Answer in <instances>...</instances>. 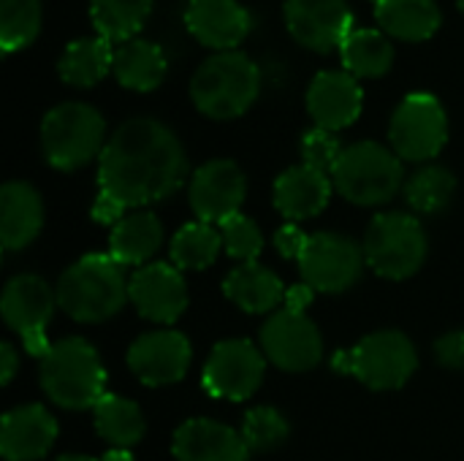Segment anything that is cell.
<instances>
[{"label": "cell", "instance_id": "cell-1", "mask_svg": "<svg viewBox=\"0 0 464 461\" xmlns=\"http://www.w3.org/2000/svg\"><path fill=\"white\" fill-rule=\"evenodd\" d=\"M188 158L177 133L155 117L122 122L98 158V187L125 209H144L177 193Z\"/></svg>", "mask_w": 464, "mask_h": 461}, {"label": "cell", "instance_id": "cell-2", "mask_svg": "<svg viewBox=\"0 0 464 461\" xmlns=\"http://www.w3.org/2000/svg\"><path fill=\"white\" fill-rule=\"evenodd\" d=\"M57 307L79 323H103L114 318L130 299V280L125 266L109 253H90L79 258L60 277Z\"/></svg>", "mask_w": 464, "mask_h": 461}, {"label": "cell", "instance_id": "cell-3", "mask_svg": "<svg viewBox=\"0 0 464 461\" xmlns=\"http://www.w3.org/2000/svg\"><path fill=\"white\" fill-rule=\"evenodd\" d=\"M261 92V71L245 52L207 57L190 79V101L209 120L242 117Z\"/></svg>", "mask_w": 464, "mask_h": 461}, {"label": "cell", "instance_id": "cell-4", "mask_svg": "<svg viewBox=\"0 0 464 461\" xmlns=\"http://www.w3.org/2000/svg\"><path fill=\"white\" fill-rule=\"evenodd\" d=\"M41 386L63 410L95 408L109 394L101 356L82 337L52 342L49 353L41 359Z\"/></svg>", "mask_w": 464, "mask_h": 461}, {"label": "cell", "instance_id": "cell-5", "mask_svg": "<svg viewBox=\"0 0 464 461\" xmlns=\"http://www.w3.org/2000/svg\"><path fill=\"white\" fill-rule=\"evenodd\" d=\"M332 182L351 204L381 206L405 187V166L394 149L378 141H356L343 149Z\"/></svg>", "mask_w": 464, "mask_h": 461}, {"label": "cell", "instance_id": "cell-6", "mask_svg": "<svg viewBox=\"0 0 464 461\" xmlns=\"http://www.w3.org/2000/svg\"><path fill=\"white\" fill-rule=\"evenodd\" d=\"M106 147V122L98 109L68 101L46 111L41 122V149L52 168L76 171Z\"/></svg>", "mask_w": 464, "mask_h": 461}, {"label": "cell", "instance_id": "cell-7", "mask_svg": "<svg viewBox=\"0 0 464 461\" xmlns=\"http://www.w3.org/2000/svg\"><path fill=\"white\" fill-rule=\"evenodd\" d=\"M332 367L340 375L359 378L372 391H394L413 378L419 356L408 334L386 329L364 337L351 351H337Z\"/></svg>", "mask_w": 464, "mask_h": 461}, {"label": "cell", "instance_id": "cell-8", "mask_svg": "<svg viewBox=\"0 0 464 461\" xmlns=\"http://www.w3.org/2000/svg\"><path fill=\"white\" fill-rule=\"evenodd\" d=\"M364 258L375 274L408 280L427 261V231L408 212H383L364 234Z\"/></svg>", "mask_w": 464, "mask_h": 461}, {"label": "cell", "instance_id": "cell-9", "mask_svg": "<svg viewBox=\"0 0 464 461\" xmlns=\"http://www.w3.org/2000/svg\"><path fill=\"white\" fill-rule=\"evenodd\" d=\"M392 149L411 163H427L449 141V117L432 92H411L389 125Z\"/></svg>", "mask_w": 464, "mask_h": 461}, {"label": "cell", "instance_id": "cell-10", "mask_svg": "<svg viewBox=\"0 0 464 461\" xmlns=\"http://www.w3.org/2000/svg\"><path fill=\"white\" fill-rule=\"evenodd\" d=\"M367 258L351 236L334 231L310 234L307 247L299 258L302 280L318 293H343L362 277Z\"/></svg>", "mask_w": 464, "mask_h": 461}, {"label": "cell", "instance_id": "cell-11", "mask_svg": "<svg viewBox=\"0 0 464 461\" xmlns=\"http://www.w3.org/2000/svg\"><path fill=\"white\" fill-rule=\"evenodd\" d=\"M57 307V293L35 274H19L8 280L0 296V312L8 329H14L24 351L35 359H44L52 348L46 340V326L54 315Z\"/></svg>", "mask_w": 464, "mask_h": 461}, {"label": "cell", "instance_id": "cell-12", "mask_svg": "<svg viewBox=\"0 0 464 461\" xmlns=\"http://www.w3.org/2000/svg\"><path fill=\"white\" fill-rule=\"evenodd\" d=\"M264 372V353L250 340H223L212 348L201 372V383L215 399L242 402L258 391Z\"/></svg>", "mask_w": 464, "mask_h": 461}, {"label": "cell", "instance_id": "cell-13", "mask_svg": "<svg viewBox=\"0 0 464 461\" xmlns=\"http://www.w3.org/2000/svg\"><path fill=\"white\" fill-rule=\"evenodd\" d=\"M264 356L283 372L315 370L324 359V340L318 326L294 310H277L261 329Z\"/></svg>", "mask_w": 464, "mask_h": 461}, {"label": "cell", "instance_id": "cell-14", "mask_svg": "<svg viewBox=\"0 0 464 461\" xmlns=\"http://www.w3.org/2000/svg\"><path fill=\"white\" fill-rule=\"evenodd\" d=\"M285 27L296 43L313 52H334L353 30L348 0H285Z\"/></svg>", "mask_w": 464, "mask_h": 461}, {"label": "cell", "instance_id": "cell-15", "mask_svg": "<svg viewBox=\"0 0 464 461\" xmlns=\"http://www.w3.org/2000/svg\"><path fill=\"white\" fill-rule=\"evenodd\" d=\"M247 196V177L234 160H209L190 177L188 198L201 223H223L239 215Z\"/></svg>", "mask_w": 464, "mask_h": 461}, {"label": "cell", "instance_id": "cell-16", "mask_svg": "<svg viewBox=\"0 0 464 461\" xmlns=\"http://www.w3.org/2000/svg\"><path fill=\"white\" fill-rule=\"evenodd\" d=\"M190 342L174 329H158L141 334L128 351V367L144 386L179 383L190 367Z\"/></svg>", "mask_w": 464, "mask_h": 461}, {"label": "cell", "instance_id": "cell-17", "mask_svg": "<svg viewBox=\"0 0 464 461\" xmlns=\"http://www.w3.org/2000/svg\"><path fill=\"white\" fill-rule=\"evenodd\" d=\"M130 302L136 312L152 323H174L188 307V285L177 266L147 264L130 277Z\"/></svg>", "mask_w": 464, "mask_h": 461}, {"label": "cell", "instance_id": "cell-18", "mask_svg": "<svg viewBox=\"0 0 464 461\" xmlns=\"http://www.w3.org/2000/svg\"><path fill=\"white\" fill-rule=\"evenodd\" d=\"M185 27L209 49L234 52L250 35L253 16L239 0H188Z\"/></svg>", "mask_w": 464, "mask_h": 461}, {"label": "cell", "instance_id": "cell-19", "mask_svg": "<svg viewBox=\"0 0 464 461\" xmlns=\"http://www.w3.org/2000/svg\"><path fill=\"white\" fill-rule=\"evenodd\" d=\"M364 92L356 76L348 71H321L307 87V111L315 128L343 130L362 114Z\"/></svg>", "mask_w": 464, "mask_h": 461}, {"label": "cell", "instance_id": "cell-20", "mask_svg": "<svg viewBox=\"0 0 464 461\" xmlns=\"http://www.w3.org/2000/svg\"><path fill=\"white\" fill-rule=\"evenodd\" d=\"M57 440V421L41 405L14 408L0 421V454L5 461H38Z\"/></svg>", "mask_w": 464, "mask_h": 461}, {"label": "cell", "instance_id": "cell-21", "mask_svg": "<svg viewBox=\"0 0 464 461\" xmlns=\"http://www.w3.org/2000/svg\"><path fill=\"white\" fill-rule=\"evenodd\" d=\"M174 459L177 461H247L250 448L245 437L218 421L190 418L174 432Z\"/></svg>", "mask_w": 464, "mask_h": 461}, {"label": "cell", "instance_id": "cell-22", "mask_svg": "<svg viewBox=\"0 0 464 461\" xmlns=\"http://www.w3.org/2000/svg\"><path fill=\"white\" fill-rule=\"evenodd\" d=\"M334 182L332 174L299 163L275 179V209L285 220H307L326 209Z\"/></svg>", "mask_w": 464, "mask_h": 461}, {"label": "cell", "instance_id": "cell-23", "mask_svg": "<svg viewBox=\"0 0 464 461\" xmlns=\"http://www.w3.org/2000/svg\"><path fill=\"white\" fill-rule=\"evenodd\" d=\"M44 226V201L27 182H5L0 190L3 250H24Z\"/></svg>", "mask_w": 464, "mask_h": 461}, {"label": "cell", "instance_id": "cell-24", "mask_svg": "<svg viewBox=\"0 0 464 461\" xmlns=\"http://www.w3.org/2000/svg\"><path fill=\"white\" fill-rule=\"evenodd\" d=\"M285 291L288 288H283V280L272 269L261 266L258 261L239 264L223 280L226 299L234 302L239 310H245L250 315L272 312L285 299Z\"/></svg>", "mask_w": 464, "mask_h": 461}, {"label": "cell", "instance_id": "cell-25", "mask_svg": "<svg viewBox=\"0 0 464 461\" xmlns=\"http://www.w3.org/2000/svg\"><path fill=\"white\" fill-rule=\"evenodd\" d=\"M169 60L160 43L147 41V38H133L125 41L114 49V76L122 87L136 90V92H150L160 87L166 79Z\"/></svg>", "mask_w": 464, "mask_h": 461}, {"label": "cell", "instance_id": "cell-26", "mask_svg": "<svg viewBox=\"0 0 464 461\" xmlns=\"http://www.w3.org/2000/svg\"><path fill=\"white\" fill-rule=\"evenodd\" d=\"M160 245H163V226L147 209L128 212L111 228L109 236V253L122 266H147V261L160 250Z\"/></svg>", "mask_w": 464, "mask_h": 461}, {"label": "cell", "instance_id": "cell-27", "mask_svg": "<svg viewBox=\"0 0 464 461\" xmlns=\"http://www.w3.org/2000/svg\"><path fill=\"white\" fill-rule=\"evenodd\" d=\"M375 19L386 35L400 41H427L438 33L443 14L435 0H378Z\"/></svg>", "mask_w": 464, "mask_h": 461}, {"label": "cell", "instance_id": "cell-28", "mask_svg": "<svg viewBox=\"0 0 464 461\" xmlns=\"http://www.w3.org/2000/svg\"><path fill=\"white\" fill-rule=\"evenodd\" d=\"M109 71H114V46L101 35L71 41L57 62L60 79L71 87H92Z\"/></svg>", "mask_w": 464, "mask_h": 461}, {"label": "cell", "instance_id": "cell-29", "mask_svg": "<svg viewBox=\"0 0 464 461\" xmlns=\"http://www.w3.org/2000/svg\"><path fill=\"white\" fill-rule=\"evenodd\" d=\"M343 65L356 79H381L394 65V46L383 30L353 27L340 46Z\"/></svg>", "mask_w": 464, "mask_h": 461}, {"label": "cell", "instance_id": "cell-30", "mask_svg": "<svg viewBox=\"0 0 464 461\" xmlns=\"http://www.w3.org/2000/svg\"><path fill=\"white\" fill-rule=\"evenodd\" d=\"M152 14V0H90V22L109 43L133 41Z\"/></svg>", "mask_w": 464, "mask_h": 461}, {"label": "cell", "instance_id": "cell-31", "mask_svg": "<svg viewBox=\"0 0 464 461\" xmlns=\"http://www.w3.org/2000/svg\"><path fill=\"white\" fill-rule=\"evenodd\" d=\"M95 429L98 435L114 446V448H130L144 437V416L136 402L122 399L117 394H106L95 408H92Z\"/></svg>", "mask_w": 464, "mask_h": 461}, {"label": "cell", "instance_id": "cell-32", "mask_svg": "<svg viewBox=\"0 0 464 461\" xmlns=\"http://www.w3.org/2000/svg\"><path fill=\"white\" fill-rule=\"evenodd\" d=\"M220 231H215L209 223H188L182 226L171 239V261L179 272H201L215 264L220 253Z\"/></svg>", "mask_w": 464, "mask_h": 461}, {"label": "cell", "instance_id": "cell-33", "mask_svg": "<svg viewBox=\"0 0 464 461\" xmlns=\"http://www.w3.org/2000/svg\"><path fill=\"white\" fill-rule=\"evenodd\" d=\"M405 201L421 215L443 212L457 190V177L446 166H421L413 177L405 179Z\"/></svg>", "mask_w": 464, "mask_h": 461}, {"label": "cell", "instance_id": "cell-34", "mask_svg": "<svg viewBox=\"0 0 464 461\" xmlns=\"http://www.w3.org/2000/svg\"><path fill=\"white\" fill-rule=\"evenodd\" d=\"M41 0H0V46L16 52L30 46L41 33Z\"/></svg>", "mask_w": 464, "mask_h": 461}, {"label": "cell", "instance_id": "cell-35", "mask_svg": "<svg viewBox=\"0 0 464 461\" xmlns=\"http://www.w3.org/2000/svg\"><path fill=\"white\" fill-rule=\"evenodd\" d=\"M291 435L288 421L275 408H256L245 416L242 437L250 448V454H269L277 451Z\"/></svg>", "mask_w": 464, "mask_h": 461}, {"label": "cell", "instance_id": "cell-36", "mask_svg": "<svg viewBox=\"0 0 464 461\" xmlns=\"http://www.w3.org/2000/svg\"><path fill=\"white\" fill-rule=\"evenodd\" d=\"M220 239H223V247L231 258L242 261V264H250L261 255L264 250V236H261V228L245 217L242 212L239 215H231L228 220L220 223Z\"/></svg>", "mask_w": 464, "mask_h": 461}, {"label": "cell", "instance_id": "cell-37", "mask_svg": "<svg viewBox=\"0 0 464 461\" xmlns=\"http://www.w3.org/2000/svg\"><path fill=\"white\" fill-rule=\"evenodd\" d=\"M340 155H343V147H340V141H337V136L332 130L313 128V130H307L302 136V163L332 174Z\"/></svg>", "mask_w": 464, "mask_h": 461}, {"label": "cell", "instance_id": "cell-38", "mask_svg": "<svg viewBox=\"0 0 464 461\" xmlns=\"http://www.w3.org/2000/svg\"><path fill=\"white\" fill-rule=\"evenodd\" d=\"M435 356L446 370H464V331H449L435 342Z\"/></svg>", "mask_w": 464, "mask_h": 461}, {"label": "cell", "instance_id": "cell-39", "mask_svg": "<svg viewBox=\"0 0 464 461\" xmlns=\"http://www.w3.org/2000/svg\"><path fill=\"white\" fill-rule=\"evenodd\" d=\"M307 234L302 231V228H296L294 223L291 226H283L277 234H275V247H277V253L280 255H285V258H302V253H304V247H307Z\"/></svg>", "mask_w": 464, "mask_h": 461}, {"label": "cell", "instance_id": "cell-40", "mask_svg": "<svg viewBox=\"0 0 464 461\" xmlns=\"http://www.w3.org/2000/svg\"><path fill=\"white\" fill-rule=\"evenodd\" d=\"M125 215H128V209H125L120 201H114V198L98 193V198H95V204H92V220H95V223L111 226V228H114Z\"/></svg>", "mask_w": 464, "mask_h": 461}, {"label": "cell", "instance_id": "cell-41", "mask_svg": "<svg viewBox=\"0 0 464 461\" xmlns=\"http://www.w3.org/2000/svg\"><path fill=\"white\" fill-rule=\"evenodd\" d=\"M315 291L307 285V283H299V285H291L285 291V310H294V312H304L313 302Z\"/></svg>", "mask_w": 464, "mask_h": 461}, {"label": "cell", "instance_id": "cell-42", "mask_svg": "<svg viewBox=\"0 0 464 461\" xmlns=\"http://www.w3.org/2000/svg\"><path fill=\"white\" fill-rule=\"evenodd\" d=\"M16 375V351L11 342H3L0 345V380L3 386H8Z\"/></svg>", "mask_w": 464, "mask_h": 461}, {"label": "cell", "instance_id": "cell-43", "mask_svg": "<svg viewBox=\"0 0 464 461\" xmlns=\"http://www.w3.org/2000/svg\"><path fill=\"white\" fill-rule=\"evenodd\" d=\"M98 461H133V456L128 454V448H111L106 456H101Z\"/></svg>", "mask_w": 464, "mask_h": 461}, {"label": "cell", "instance_id": "cell-44", "mask_svg": "<svg viewBox=\"0 0 464 461\" xmlns=\"http://www.w3.org/2000/svg\"><path fill=\"white\" fill-rule=\"evenodd\" d=\"M54 461H98V459H87V456H79V454H71V456H60Z\"/></svg>", "mask_w": 464, "mask_h": 461}, {"label": "cell", "instance_id": "cell-45", "mask_svg": "<svg viewBox=\"0 0 464 461\" xmlns=\"http://www.w3.org/2000/svg\"><path fill=\"white\" fill-rule=\"evenodd\" d=\"M457 5H459V11L464 14V0H457Z\"/></svg>", "mask_w": 464, "mask_h": 461}, {"label": "cell", "instance_id": "cell-46", "mask_svg": "<svg viewBox=\"0 0 464 461\" xmlns=\"http://www.w3.org/2000/svg\"><path fill=\"white\" fill-rule=\"evenodd\" d=\"M375 3H378V0H375Z\"/></svg>", "mask_w": 464, "mask_h": 461}]
</instances>
